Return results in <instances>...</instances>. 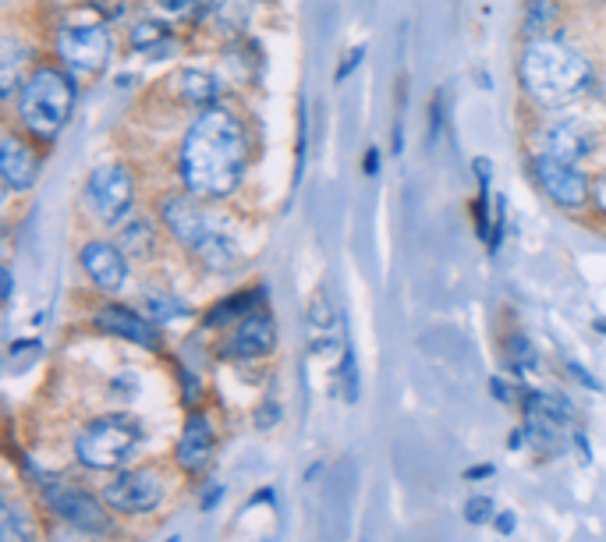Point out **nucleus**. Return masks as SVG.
<instances>
[{"label":"nucleus","mask_w":606,"mask_h":542,"mask_svg":"<svg viewBox=\"0 0 606 542\" xmlns=\"http://www.w3.org/2000/svg\"><path fill=\"white\" fill-rule=\"evenodd\" d=\"M142 309L153 323H178V319H188L192 316V305L185 302L181 295L174 291H164V287H146V295H142Z\"/></svg>","instance_id":"nucleus-24"},{"label":"nucleus","mask_w":606,"mask_h":542,"mask_svg":"<svg viewBox=\"0 0 606 542\" xmlns=\"http://www.w3.org/2000/svg\"><path fill=\"white\" fill-rule=\"evenodd\" d=\"M178 387H181V404H185L188 411L202 408V376L199 372L178 365Z\"/></svg>","instance_id":"nucleus-29"},{"label":"nucleus","mask_w":606,"mask_h":542,"mask_svg":"<svg viewBox=\"0 0 606 542\" xmlns=\"http://www.w3.org/2000/svg\"><path fill=\"white\" fill-rule=\"evenodd\" d=\"M564 372H568V376H575V380L582 383L585 390H603V383H599L589 369H582L578 362H564Z\"/></svg>","instance_id":"nucleus-37"},{"label":"nucleus","mask_w":606,"mask_h":542,"mask_svg":"<svg viewBox=\"0 0 606 542\" xmlns=\"http://www.w3.org/2000/svg\"><path fill=\"white\" fill-rule=\"evenodd\" d=\"M504 238H507V199L497 195V199H493V231H490V241H486V252L497 256Z\"/></svg>","instance_id":"nucleus-31"},{"label":"nucleus","mask_w":606,"mask_h":542,"mask_svg":"<svg viewBox=\"0 0 606 542\" xmlns=\"http://www.w3.org/2000/svg\"><path fill=\"white\" fill-rule=\"evenodd\" d=\"M160 89L167 93V100L192 110V114H202V110L224 103V82H220V75L210 68H199V64H181V68H174L171 75L160 82Z\"/></svg>","instance_id":"nucleus-15"},{"label":"nucleus","mask_w":606,"mask_h":542,"mask_svg":"<svg viewBox=\"0 0 606 542\" xmlns=\"http://www.w3.org/2000/svg\"><path fill=\"white\" fill-rule=\"evenodd\" d=\"M224 493H227V489L220 486V482H210V486L202 489V496H199V511H206V514H210L213 507H217L220 500H224Z\"/></svg>","instance_id":"nucleus-38"},{"label":"nucleus","mask_w":606,"mask_h":542,"mask_svg":"<svg viewBox=\"0 0 606 542\" xmlns=\"http://www.w3.org/2000/svg\"><path fill=\"white\" fill-rule=\"evenodd\" d=\"M472 174H475V181H479V188H490V181H493V163L486 160V156H475V160H472Z\"/></svg>","instance_id":"nucleus-39"},{"label":"nucleus","mask_w":606,"mask_h":542,"mask_svg":"<svg viewBox=\"0 0 606 542\" xmlns=\"http://www.w3.org/2000/svg\"><path fill=\"white\" fill-rule=\"evenodd\" d=\"M560 22H564V8H560V0H525L521 36H525V43H529V39L557 36Z\"/></svg>","instance_id":"nucleus-23"},{"label":"nucleus","mask_w":606,"mask_h":542,"mask_svg":"<svg viewBox=\"0 0 606 542\" xmlns=\"http://www.w3.org/2000/svg\"><path fill=\"white\" fill-rule=\"evenodd\" d=\"M337 383H341V394L348 404L358 401V390H362V376H358V358H355V348L351 341H344L341 348V365H337Z\"/></svg>","instance_id":"nucleus-26"},{"label":"nucleus","mask_w":606,"mask_h":542,"mask_svg":"<svg viewBox=\"0 0 606 542\" xmlns=\"http://www.w3.org/2000/svg\"><path fill=\"white\" fill-rule=\"evenodd\" d=\"M15 298V277H11V266H4V302Z\"/></svg>","instance_id":"nucleus-47"},{"label":"nucleus","mask_w":606,"mask_h":542,"mask_svg":"<svg viewBox=\"0 0 606 542\" xmlns=\"http://www.w3.org/2000/svg\"><path fill=\"white\" fill-rule=\"evenodd\" d=\"M164 224L153 217H142V213H135V217H128L125 224L117 227V245L125 248L128 259H139V263H149V259H156V252H160V241H164Z\"/></svg>","instance_id":"nucleus-20"},{"label":"nucleus","mask_w":606,"mask_h":542,"mask_svg":"<svg viewBox=\"0 0 606 542\" xmlns=\"http://www.w3.org/2000/svg\"><path fill=\"white\" fill-rule=\"evenodd\" d=\"M93 326L100 333H107V337H117V341L139 344L142 351H153V355L164 351V333H160V323H153L146 312H135L121 302L96 305Z\"/></svg>","instance_id":"nucleus-14"},{"label":"nucleus","mask_w":606,"mask_h":542,"mask_svg":"<svg viewBox=\"0 0 606 542\" xmlns=\"http://www.w3.org/2000/svg\"><path fill=\"white\" fill-rule=\"evenodd\" d=\"M36 64L39 57L29 39L15 36V32H4V39H0V103L4 107H11V100L25 86V78L32 75Z\"/></svg>","instance_id":"nucleus-18"},{"label":"nucleus","mask_w":606,"mask_h":542,"mask_svg":"<svg viewBox=\"0 0 606 542\" xmlns=\"http://www.w3.org/2000/svg\"><path fill=\"white\" fill-rule=\"evenodd\" d=\"M39 355H43V341H39V337H22V341H11L8 369L11 372H25Z\"/></svg>","instance_id":"nucleus-27"},{"label":"nucleus","mask_w":606,"mask_h":542,"mask_svg":"<svg viewBox=\"0 0 606 542\" xmlns=\"http://www.w3.org/2000/svg\"><path fill=\"white\" fill-rule=\"evenodd\" d=\"M146 443V429L135 415L128 411H110L100 419H89L86 426L78 429L75 436V461L86 472H125V465H132L135 454Z\"/></svg>","instance_id":"nucleus-5"},{"label":"nucleus","mask_w":606,"mask_h":542,"mask_svg":"<svg viewBox=\"0 0 606 542\" xmlns=\"http://www.w3.org/2000/svg\"><path fill=\"white\" fill-rule=\"evenodd\" d=\"M178 181L202 202H227L241 192L252 167V128L231 103L192 114L174 153Z\"/></svg>","instance_id":"nucleus-1"},{"label":"nucleus","mask_w":606,"mask_h":542,"mask_svg":"<svg viewBox=\"0 0 606 542\" xmlns=\"http://www.w3.org/2000/svg\"><path fill=\"white\" fill-rule=\"evenodd\" d=\"M465 521L468 525H490L493 518H497V507H493V496L486 493H475L468 496V504H465Z\"/></svg>","instance_id":"nucleus-30"},{"label":"nucleus","mask_w":606,"mask_h":542,"mask_svg":"<svg viewBox=\"0 0 606 542\" xmlns=\"http://www.w3.org/2000/svg\"><path fill=\"white\" fill-rule=\"evenodd\" d=\"M592 326H596L599 333H606V316H599V319H596V323H592Z\"/></svg>","instance_id":"nucleus-49"},{"label":"nucleus","mask_w":606,"mask_h":542,"mask_svg":"<svg viewBox=\"0 0 606 542\" xmlns=\"http://www.w3.org/2000/svg\"><path fill=\"white\" fill-rule=\"evenodd\" d=\"M493 475H497V468H493V465H472L465 472V479L468 482H479V479H493Z\"/></svg>","instance_id":"nucleus-43"},{"label":"nucleus","mask_w":606,"mask_h":542,"mask_svg":"<svg viewBox=\"0 0 606 542\" xmlns=\"http://www.w3.org/2000/svg\"><path fill=\"white\" fill-rule=\"evenodd\" d=\"M78 107V78L64 64L39 61L11 100V124L43 146H54Z\"/></svg>","instance_id":"nucleus-4"},{"label":"nucleus","mask_w":606,"mask_h":542,"mask_svg":"<svg viewBox=\"0 0 606 542\" xmlns=\"http://www.w3.org/2000/svg\"><path fill=\"white\" fill-rule=\"evenodd\" d=\"M54 61L64 64L75 78H100L114 57V32L110 18H64L50 32Z\"/></svg>","instance_id":"nucleus-6"},{"label":"nucleus","mask_w":606,"mask_h":542,"mask_svg":"<svg viewBox=\"0 0 606 542\" xmlns=\"http://www.w3.org/2000/svg\"><path fill=\"white\" fill-rule=\"evenodd\" d=\"M390 153H394V156L404 153V132H401V124H397L394 135H390Z\"/></svg>","instance_id":"nucleus-45"},{"label":"nucleus","mask_w":606,"mask_h":542,"mask_svg":"<svg viewBox=\"0 0 606 542\" xmlns=\"http://www.w3.org/2000/svg\"><path fill=\"white\" fill-rule=\"evenodd\" d=\"M592 61L568 39H529L518 54V86L539 110H560L592 89Z\"/></svg>","instance_id":"nucleus-3"},{"label":"nucleus","mask_w":606,"mask_h":542,"mask_svg":"<svg viewBox=\"0 0 606 542\" xmlns=\"http://www.w3.org/2000/svg\"><path fill=\"white\" fill-rule=\"evenodd\" d=\"M128 50L142 54L146 61H164L178 50V32L160 18H139L128 29Z\"/></svg>","instance_id":"nucleus-21"},{"label":"nucleus","mask_w":606,"mask_h":542,"mask_svg":"<svg viewBox=\"0 0 606 542\" xmlns=\"http://www.w3.org/2000/svg\"><path fill=\"white\" fill-rule=\"evenodd\" d=\"M78 270L86 273L89 284L103 295H117L121 287L128 284V273H132V259L117 241L110 238H89L78 248Z\"/></svg>","instance_id":"nucleus-13"},{"label":"nucleus","mask_w":606,"mask_h":542,"mask_svg":"<svg viewBox=\"0 0 606 542\" xmlns=\"http://www.w3.org/2000/svg\"><path fill=\"white\" fill-rule=\"evenodd\" d=\"M266 305V284H252V287H241L234 295L220 298L213 302L210 309L202 312V330H231L238 319H245L249 312L263 309Z\"/></svg>","instance_id":"nucleus-19"},{"label":"nucleus","mask_w":606,"mask_h":542,"mask_svg":"<svg viewBox=\"0 0 606 542\" xmlns=\"http://www.w3.org/2000/svg\"><path fill=\"white\" fill-rule=\"evenodd\" d=\"M532 178H536L539 192L564 213H582L592 206V178L578 167V163L557 160L550 153H532Z\"/></svg>","instance_id":"nucleus-9"},{"label":"nucleus","mask_w":606,"mask_h":542,"mask_svg":"<svg viewBox=\"0 0 606 542\" xmlns=\"http://www.w3.org/2000/svg\"><path fill=\"white\" fill-rule=\"evenodd\" d=\"M0 542H39L36 514L11 493H4L0 500Z\"/></svg>","instance_id":"nucleus-22"},{"label":"nucleus","mask_w":606,"mask_h":542,"mask_svg":"<svg viewBox=\"0 0 606 542\" xmlns=\"http://www.w3.org/2000/svg\"><path fill=\"white\" fill-rule=\"evenodd\" d=\"M362 174H366V178H376V174H380V149L376 146H369L366 156H362Z\"/></svg>","instance_id":"nucleus-41"},{"label":"nucleus","mask_w":606,"mask_h":542,"mask_svg":"<svg viewBox=\"0 0 606 542\" xmlns=\"http://www.w3.org/2000/svg\"><path fill=\"white\" fill-rule=\"evenodd\" d=\"M504 362H507V369H511V376H532V372H539L543 369V358H539V351H536V344L525 337V333H507V341H504Z\"/></svg>","instance_id":"nucleus-25"},{"label":"nucleus","mask_w":606,"mask_h":542,"mask_svg":"<svg viewBox=\"0 0 606 542\" xmlns=\"http://www.w3.org/2000/svg\"><path fill=\"white\" fill-rule=\"evenodd\" d=\"M153 4L164 11V15H188V11H192L199 0H153Z\"/></svg>","instance_id":"nucleus-40"},{"label":"nucleus","mask_w":606,"mask_h":542,"mask_svg":"<svg viewBox=\"0 0 606 542\" xmlns=\"http://www.w3.org/2000/svg\"><path fill=\"white\" fill-rule=\"evenodd\" d=\"M39 500H43V511H47L50 518L64 521V525H71V528H82V532H89V535L114 532V511L107 507V500L96 496L93 489L64 482L61 475L39 489Z\"/></svg>","instance_id":"nucleus-8"},{"label":"nucleus","mask_w":606,"mask_h":542,"mask_svg":"<svg viewBox=\"0 0 606 542\" xmlns=\"http://www.w3.org/2000/svg\"><path fill=\"white\" fill-rule=\"evenodd\" d=\"M443 132V93L433 96V103H429V142H436Z\"/></svg>","instance_id":"nucleus-35"},{"label":"nucleus","mask_w":606,"mask_h":542,"mask_svg":"<svg viewBox=\"0 0 606 542\" xmlns=\"http://www.w3.org/2000/svg\"><path fill=\"white\" fill-rule=\"evenodd\" d=\"M280 415H284V408H280L277 401H263L256 408V415H252V426H256V429H273L280 422Z\"/></svg>","instance_id":"nucleus-32"},{"label":"nucleus","mask_w":606,"mask_h":542,"mask_svg":"<svg viewBox=\"0 0 606 542\" xmlns=\"http://www.w3.org/2000/svg\"><path fill=\"white\" fill-rule=\"evenodd\" d=\"M589 210L596 213L599 220H606V171L592 178V206Z\"/></svg>","instance_id":"nucleus-34"},{"label":"nucleus","mask_w":606,"mask_h":542,"mask_svg":"<svg viewBox=\"0 0 606 542\" xmlns=\"http://www.w3.org/2000/svg\"><path fill=\"white\" fill-rule=\"evenodd\" d=\"M139 202V178L125 160H107L93 167L86 178V210L103 227H121L128 217H135Z\"/></svg>","instance_id":"nucleus-7"},{"label":"nucleus","mask_w":606,"mask_h":542,"mask_svg":"<svg viewBox=\"0 0 606 542\" xmlns=\"http://www.w3.org/2000/svg\"><path fill=\"white\" fill-rule=\"evenodd\" d=\"M493 528H497L500 535H511L514 528H518V518H514L511 511H504V514H497V518H493Z\"/></svg>","instance_id":"nucleus-42"},{"label":"nucleus","mask_w":606,"mask_h":542,"mask_svg":"<svg viewBox=\"0 0 606 542\" xmlns=\"http://www.w3.org/2000/svg\"><path fill=\"white\" fill-rule=\"evenodd\" d=\"M334 323H337L334 305H330V298L323 295V291H316V295H312V302H309V326L316 333H330V330H334Z\"/></svg>","instance_id":"nucleus-28"},{"label":"nucleus","mask_w":606,"mask_h":542,"mask_svg":"<svg viewBox=\"0 0 606 542\" xmlns=\"http://www.w3.org/2000/svg\"><path fill=\"white\" fill-rule=\"evenodd\" d=\"M525 440H529V433H525V426L511 429V436H507V450H521V447H525Z\"/></svg>","instance_id":"nucleus-44"},{"label":"nucleus","mask_w":606,"mask_h":542,"mask_svg":"<svg viewBox=\"0 0 606 542\" xmlns=\"http://www.w3.org/2000/svg\"><path fill=\"white\" fill-rule=\"evenodd\" d=\"M100 496L107 500V507L114 514L125 518H139V514H153L156 507L164 504L167 486L164 475L156 468H125L107 479V486L100 489Z\"/></svg>","instance_id":"nucleus-10"},{"label":"nucleus","mask_w":606,"mask_h":542,"mask_svg":"<svg viewBox=\"0 0 606 542\" xmlns=\"http://www.w3.org/2000/svg\"><path fill=\"white\" fill-rule=\"evenodd\" d=\"M43 149L47 146L25 135L18 124H4V132H0V181H4L8 195H25L36 188L43 160H47Z\"/></svg>","instance_id":"nucleus-11"},{"label":"nucleus","mask_w":606,"mask_h":542,"mask_svg":"<svg viewBox=\"0 0 606 542\" xmlns=\"http://www.w3.org/2000/svg\"><path fill=\"white\" fill-rule=\"evenodd\" d=\"M575 447L582 450V457H585V461H592V450H589V436H585L582 429H575Z\"/></svg>","instance_id":"nucleus-46"},{"label":"nucleus","mask_w":606,"mask_h":542,"mask_svg":"<svg viewBox=\"0 0 606 542\" xmlns=\"http://www.w3.org/2000/svg\"><path fill=\"white\" fill-rule=\"evenodd\" d=\"M167 542H181V535H171V539H167Z\"/></svg>","instance_id":"nucleus-50"},{"label":"nucleus","mask_w":606,"mask_h":542,"mask_svg":"<svg viewBox=\"0 0 606 542\" xmlns=\"http://www.w3.org/2000/svg\"><path fill=\"white\" fill-rule=\"evenodd\" d=\"M362 57H366V47H351L348 54L341 57V61H337V71H334V82H344V78L351 75V71L358 68V64H362Z\"/></svg>","instance_id":"nucleus-33"},{"label":"nucleus","mask_w":606,"mask_h":542,"mask_svg":"<svg viewBox=\"0 0 606 542\" xmlns=\"http://www.w3.org/2000/svg\"><path fill=\"white\" fill-rule=\"evenodd\" d=\"M156 220L164 224L167 238L206 273L224 277V273L238 270L241 241L227 227V220L220 213H213V202L195 199L185 188L181 192H164L156 199Z\"/></svg>","instance_id":"nucleus-2"},{"label":"nucleus","mask_w":606,"mask_h":542,"mask_svg":"<svg viewBox=\"0 0 606 542\" xmlns=\"http://www.w3.org/2000/svg\"><path fill=\"white\" fill-rule=\"evenodd\" d=\"M323 475V461H316L312 468H305V482H312V479H319Z\"/></svg>","instance_id":"nucleus-48"},{"label":"nucleus","mask_w":606,"mask_h":542,"mask_svg":"<svg viewBox=\"0 0 606 542\" xmlns=\"http://www.w3.org/2000/svg\"><path fill=\"white\" fill-rule=\"evenodd\" d=\"M273 351H277V323L266 305L238 319L231 330H224V341H220V358L227 362H263Z\"/></svg>","instance_id":"nucleus-12"},{"label":"nucleus","mask_w":606,"mask_h":542,"mask_svg":"<svg viewBox=\"0 0 606 542\" xmlns=\"http://www.w3.org/2000/svg\"><path fill=\"white\" fill-rule=\"evenodd\" d=\"M490 390H493V397H497L500 404H511V401H521V397H525V390L507 387L504 376H493V380H490Z\"/></svg>","instance_id":"nucleus-36"},{"label":"nucleus","mask_w":606,"mask_h":542,"mask_svg":"<svg viewBox=\"0 0 606 542\" xmlns=\"http://www.w3.org/2000/svg\"><path fill=\"white\" fill-rule=\"evenodd\" d=\"M599 146V135L589 121L582 117H560L543 132V153L557 156V160H568L582 167Z\"/></svg>","instance_id":"nucleus-17"},{"label":"nucleus","mask_w":606,"mask_h":542,"mask_svg":"<svg viewBox=\"0 0 606 542\" xmlns=\"http://www.w3.org/2000/svg\"><path fill=\"white\" fill-rule=\"evenodd\" d=\"M217 457V429H213L210 415L202 408H192L181 426L178 447H174V465L185 475H206Z\"/></svg>","instance_id":"nucleus-16"}]
</instances>
